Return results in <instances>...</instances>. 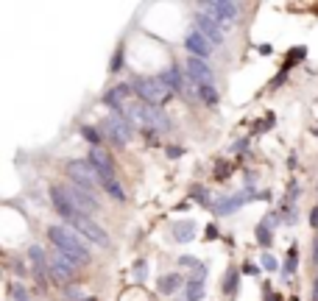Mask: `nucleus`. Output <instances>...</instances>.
Returning a JSON list of instances; mask_svg holds the SVG:
<instances>
[{"instance_id": "nucleus-27", "label": "nucleus", "mask_w": 318, "mask_h": 301, "mask_svg": "<svg viewBox=\"0 0 318 301\" xmlns=\"http://www.w3.org/2000/svg\"><path fill=\"white\" fill-rule=\"evenodd\" d=\"M179 265H184V268H193V271H196V268L201 265V262H198V259H193V257H182V259H179Z\"/></svg>"}, {"instance_id": "nucleus-21", "label": "nucleus", "mask_w": 318, "mask_h": 301, "mask_svg": "<svg viewBox=\"0 0 318 301\" xmlns=\"http://www.w3.org/2000/svg\"><path fill=\"white\" fill-rule=\"evenodd\" d=\"M260 265L265 268L268 273H274L276 268H279V262H276V257H274V254H268V251H265V254H262V259H260Z\"/></svg>"}, {"instance_id": "nucleus-13", "label": "nucleus", "mask_w": 318, "mask_h": 301, "mask_svg": "<svg viewBox=\"0 0 318 301\" xmlns=\"http://www.w3.org/2000/svg\"><path fill=\"white\" fill-rule=\"evenodd\" d=\"M170 234H173L176 243H193V237H196V220H179V223H173Z\"/></svg>"}, {"instance_id": "nucleus-6", "label": "nucleus", "mask_w": 318, "mask_h": 301, "mask_svg": "<svg viewBox=\"0 0 318 301\" xmlns=\"http://www.w3.org/2000/svg\"><path fill=\"white\" fill-rule=\"evenodd\" d=\"M76 273H78V262H76V259H70L67 254H62V251L53 248V254H50V276H53L59 285H67Z\"/></svg>"}, {"instance_id": "nucleus-16", "label": "nucleus", "mask_w": 318, "mask_h": 301, "mask_svg": "<svg viewBox=\"0 0 318 301\" xmlns=\"http://www.w3.org/2000/svg\"><path fill=\"white\" fill-rule=\"evenodd\" d=\"M156 287H159V293H165V296L176 293V287H182V276H179V273H165L162 279L156 282Z\"/></svg>"}, {"instance_id": "nucleus-19", "label": "nucleus", "mask_w": 318, "mask_h": 301, "mask_svg": "<svg viewBox=\"0 0 318 301\" xmlns=\"http://www.w3.org/2000/svg\"><path fill=\"white\" fill-rule=\"evenodd\" d=\"M196 92H198V98L204 100L207 106H218V92H215V87H212V84H207V87H196Z\"/></svg>"}, {"instance_id": "nucleus-10", "label": "nucleus", "mask_w": 318, "mask_h": 301, "mask_svg": "<svg viewBox=\"0 0 318 301\" xmlns=\"http://www.w3.org/2000/svg\"><path fill=\"white\" fill-rule=\"evenodd\" d=\"M184 48L190 50L196 59H207V56L212 53V48H215V45H212L204 34H198V31L193 28L190 34H187V39H184Z\"/></svg>"}, {"instance_id": "nucleus-3", "label": "nucleus", "mask_w": 318, "mask_h": 301, "mask_svg": "<svg viewBox=\"0 0 318 301\" xmlns=\"http://www.w3.org/2000/svg\"><path fill=\"white\" fill-rule=\"evenodd\" d=\"M198 11L207 14L215 25L229 28V25H234V20H237V14H240V6L232 3V0H210V3H201Z\"/></svg>"}, {"instance_id": "nucleus-22", "label": "nucleus", "mask_w": 318, "mask_h": 301, "mask_svg": "<svg viewBox=\"0 0 318 301\" xmlns=\"http://www.w3.org/2000/svg\"><path fill=\"white\" fill-rule=\"evenodd\" d=\"M257 237H260L262 245H268V243H271V229H268L265 223H260V226H257Z\"/></svg>"}, {"instance_id": "nucleus-14", "label": "nucleus", "mask_w": 318, "mask_h": 301, "mask_svg": "<svg viewBox=\"0 0 318 301\" xmlns=\"http://www.w3.org/2000/svg\"><path fill=\"white\" fill-rule=\"evenodd\" d=\"M159 78H162V81H165V84H168L173 92H179V95H187V92H190L187 87H184V78H182V73H179L176 64H173V67H168V70H165Z\"/></svg>"}, {"instance_id": "nucleus-28", "label": "nucleus", "mask_w": 318, "mask_h": 301, "mask_svg": "<svg viewBox=\"0 0 318 301\" xmlns=\"http://www.w3.org/2000/svg\"><path fill=\"white\" fill-rule=\"evenodd\" d=\"M145 273H148V268H145V262H137V279H145Z\"/></svg>"}, {"instance_id": "nucleus-17", "label": "nucleus", "mask_w": 318, "mask_h": 301, "mask_svg": "<svg viewBox=\"0 0 318 301\" xmlns=\"http://www.w3.org/2000/svg\"><path fill=\"white\" fill-rule=\"evenodd\" d=\"M243 201H248V193H237V196H232L229 201H220V203H215V212H232V209H237Z\"/></svg>"}, {"instance_id": "nucleus-29", "label": "nucleus", "mask_w": 318, "mask_h": 301, "mask_svg": "<svg viewBox=\"0 0 318 301\" xmlns=\"http://www.w3.org/2000/svg\"><path fill=\"white\" fill-rule=\"evenodd\" d=\"M120 59H123V50H117V56H114V62L109 64V67H112V70H120L123 64H120Z\"/></svg>"}, {"instance_id": "nucleus-18", "label": "nucleus", "mask_w": 318, "mask_h": 301, "mask_svg": "<svg viewBox=\"0 0 318 301\" xmlns=\"http://www.w3.org/2000/svg\"><path fill=\"white\" fill-rule=\"evenodd\" d=\"M204 299V282L201 279H193L184 290V301H201Z\"/></svg>"}, {"instance_id": "nucleus-31", "label": "nucleus", "mask_w": 318, "mask_h": 301, "mask_svg": "<svg viewBox=\"0 0 318 301\" xmlns=\"http://www.w3.org/2000/svg\"><path fill=\"white\" fill-rule=\"evenodd\" d=\"M168 156H170V159H176V156H182V151H179V148H170Z\"/></svg>"}, {"instance_id": "nucleus-25", "label": "nucleus", "mask_w": 318, "mask_h": 301, "mask_svg": "<svg viewBox=\"0 0 318 301\" xmlns=\"http://www.w3.org/2000/svg\"><path fill=\"white\" fill-rule=\"evenodd\" d=\"M296 259H299L296 251H288V259H285V273H293V268H296Z\"/></svg>"}, {"instance_id": "nucleus-24", "label": "nucleus", "mask_w": 318, "mask_h": 301, "mask_svg": "<svg viewBox=\"0 0 318 301\" xmlns=\"http://www.w3.org/2000/svg\"><path fill=\"white\" fill-rule=\"evenodd\" d=\"M193 196H196V201H198V203H204V206H215V203L210 201V193H207V190H196Z\"/></svg>"}, {"instance_id": "nucleus-4", "label": "nucleus", "mask_w": 318, "mask_h": 301, "mask_svg": "<svg viewBox=\"0 0 318 301\" xmlns=\"http://www.w3.org/2000/svg\"><path fill=\"white\" fill-rule=\"evenodd\" d=\"M67 176H70L73 184L90 190V193H95V190L101 187V176L90 162H70V165H67Z\"/></svg>"}, {"instance_id": "nucleus-26", "label": "nucleus", "mask_w": 318, "mask_h": 301, "mask_svg": "<svg viewBox=\"0 0 318 301\" xmlns=\"http://www.w3.org/2000/svg\"><path fill=\"white\" fill-rule=\"evenodd\" d=\"M81 134H84V140H90V142H98L101 137H98V131H95V128H90V126H84L81 128Z\"/></svg>"}, {"instance_id": "nucleus-12", "label": "nucleus", "mask_w": 318, "mask_h": 301, "mask_svg": "<svg viewBox=\"0 0 318 301\" xmlns=\"http://www.w3.org/2000/svg\"><path fill=\"white\" fill-rule=\"evenodd\" d=\"M196 31H198V34H204L212 45H220V42H223V28H220V25H215V22H212L207 14H201V11H198V17H196Z\"/></svg>"}, {"instance_id": "nucleus-32", "label": "nucleus", "mask_w": 318, "mask_h": 301, "mask_svg": "<svg viewBox=\"0 0 318 301\" xmlns=\"http://www.w3.org/2000/svg\"><path fill=\"white\" fill-rule=\"evenodd\" d=\"M313 226H318V209L313 212Z\"/></svg>"}, {"instance_id": "nucleus-30", "label": "nucleus", "mask_w": 318, "mask_h": 301, "mask_svg": "<svg viewBox=\"0 0 318 301\" xmlns=\"http://www.w3.org/2000/svg\"><path fill=\"white\" fill-rule=\"evenodd\" d=\"M243 271H246V273H251V276H254V273L260 271V268H257V265H248V262H246V268H243Z\"/></svg>"}, {"instance_id": "nucleus-20", "label": "nucleus", "mask_w": 318, "mask_h": 301, "mask_svg": "<svg viewBox=\"0 0 318 301\" xmlns=\"http://www.w3.org/2000/svg\"><path fill=\"white\" fill-rule=\"evenodd\" d=\"M223 293H226V296H234V293H237V271H234V268H229V271H226V282H223Z\"/></svg>"}, {"instance_id": "nucleus-15", "label": "nucleus", "mask_w": 318, "mask_h": 301, "mask_svg": "<svg viewBox=\"0 0 318 301\" xmlns=\"http://www.w3.org/2000/svg\"><path fill=\"white\" fill-rule=\"evenodd\" d=\"M28 259L34 262L36 276H42L45 271H50V259L45 257V248H42V245H31V248H28Z\"/></svg>"}, {"instance_id": "nucleus-7", "label": "nucleus", "mask_w": 318, "mask_h": 301, "mask_svg": "<svg viewBox=\"0 0 318 301\" xmlns=\"http://www.w3.org/2000/svg\"><path fill=\"white\" fill-rule=\"evenodd\" d=\"M70 226L78 231V234H84V237L90 240V243H95L98 248H106V245H109V234H106V231L101 229V226L95 223V220H92L90 215H81V217H76V220H73Z\"/></svg>"}, {"instance_id": "nucleus-23", "label": "nucleus", "mask_w": 318, "mask_h": 301, "mask_svg": "<svg viewBox=\"0 0 318 301\" xmlns=\"http://www.w3.org/2000/svg\"><path fill=\"white\" fill-rule=\"evenodd\" d=\"M11 299L14 301H28V293L22 290V285H11Z\"/></svg>"}, {"instance_id": "nucleus-11", "label": "nucleus", "mask_w": 318, "mask_h": 301, "mask_svg": "<svg viewBox=\"0 0 318 301\" xmlns=\"http://www.w3.org/2000/svg\"><path fill=\"white\" fill-rule=\"evenodd\" d=\"M170 128V120L162 109H156V106H148V112H145V134H162Z\"/></svg>"}, {"instance_id": "nucleus-2", "label": "nucleus", "mask_w": 318, "mask_h": 301, "mask_svg": "<svg viewBox=\"0 0 318 301\" xmlns=\"http://www.w3.org/2000/svg\"><path fill=\"white\" fill-rule=\"evenodd\" d=\"M131 87H134V92L140 95V100H145L148 106H162L165 100L170 98V92H173L159 76L156 78H134Z\"/></svg>"}, {"instance_id": "nucleus-8", "label": "nucleus", "mask_w": 318, "mask_h": 301, "mask_svg": "<svg viewBox=\"0 0 318 301\" xmlns=\"http://www.w3.org/2000/svg\"><path fill=\"white\" fill-rule=\"evenodd\" d=\"M104 131L106 140H112L114 145H128V140H131V126L117 112H109V117L104 120Z\"/></svg>"}, {"instance_id": "nucleus-1", "label": "nucleus", "mask_w": 318, "mask_h": 301, "mask_svg": "<svg viewBox=\"0 0 318 301\" xmlns=\"http://www.w3.org/2000/svg\"><path fill=\"white\" fill-rule=\"evenodd\" d=\"M48 237H50V243H53L56 251L67 254V257L76 259V262H87V259H90V248H87L90 240H87L84 234H78L76 229H70V226H50Z\"/></svg>"}, {"instance_id": "nucleus-5", "label": "nucleus", "mask_w": 318, "mask_h": 301, "mask_svg": "<svg viewBox=\"0 0 318 301\" xmlns=\"http://www.w3.org/2000/svg\"><path fill=\"white\" fill-rule=\"evenodd\" d=\"M64 193H67V198H70V203L76 206L78 212H84V215H92V212L101 209L98 198H95V193H90V190L78 187V184H64Z\"/></svg>"}, {"instance_id": "nucleus-9", "label": "nucleus", "mask_w": 318, "mask_h": 301, "mask_svg": "<svg viewBox=\"0 0 318 301\" xmlns=\"http://www.w3.org/2000/svg\"><path fill=\"white\" fill-rule=\"evenodd\" d=\"M187 76L193 78V87H207L212 84V70L204 59H187Z\"/></svg>"}, {"instance_id": "nucleus-33", "label": "nucleus", "mask_w": 318, "mask_h": 301, "mask_svg": "<svg viewBox=\"0 0 318 301\" xmlns=\"http://www.w3.org/2000/svg\"><path fill=\"white\" fill-rule=\"evenodd\" d=\"M316 301H318V290H316Z\"/></svg>"}]
</instances>
